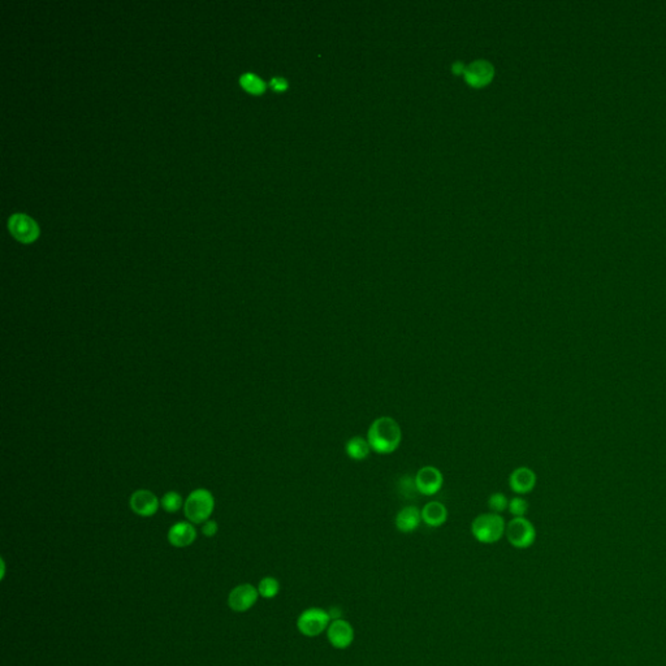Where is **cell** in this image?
Segmentation results:
<instances>
[{"label":"cell","instance_id":"6da1fadb","mask_svg":"<svg viewBox=\"0 0 666 666\" xmlns=\"http://www.w3.org/2000/svg\"><path fill=\"white\" fill-rule=\"evenodd\" d=\"M367 442L378 454L395 453L402 442V431L397 421L390 416L376 418L369 427Z\"/></svg>","mask_w":666,"mask_h":666},{"label":"cell","instance_id":"7a4b0ae2","mask_svg":"<svg viewBox=\"0 0 666 666\" xmlns=\"http://www.w3.org/2000/svg\"><path fill=\"white\" fill-rule=\"evenodd\" d=\"M506 531V523L497 513L479 514L471 523V534L482 544H494L501 540Z\"/></svg>","mask_w":666,"mask_h":666},{"label":"cell","instance_id":"3957f363","mask_svg":"<svg viewBox=\"0 0 666 666\" xmlns=\"http://www.w3.org/2000/svg\"><path fill=\"white\" fill-rule=\"evenodd\" d=\"M214 506L215 500L212 494L205 488H198L194 489L184 502V513L191 523L203 525L210 519V515L214 511Z\"/></svg>","mask_w":666,"mask_h":666},{"label":"cell","instance_id":"277c9868","mask_svg":"<svg viewBox=\"0 0 666 666\" xmlns=\"http://www.w3.org/2000/svg\"><path fill=\"white\" fill-rule=\"evenodd\" d=\"M331 622H332V618L329 615L328 610L318 608V606H312L303 610L297 620V629L303 636L316 638L323 632H327Z\"/></svg>","mask_w":666,"mask_h":666},{"label":"cell","instance_id":"5b68a950","mask_svg":"<svg viewBox=\"0 0 666 666\" xmlns=\"http://www.w3.org/2000/svg\"><path fill=\"white\" fill-rule=\"evenodd\" d=\"M505 537L514 548L527 549L531 545H534L537 540V530L525 517L513 518L506 525Z\"/></svg>","mask_w":666,"mask_h":666},{"label":"cell","instance_id":"8992f818","mask_svg":"<svg viewBox=\"0 0 666 666\" xmlns=\"http://www.w3.org/2000/svg\"><path fill=\"white\" fill-rule=\"evenodd\" d=\"M329 644L336 649H347L354 641L355 632L352 623L344 618L333 620L327 629Z\"/></svg>","mask_w":666,"mask_h":666},{"label":"cell","instance_id":"52a82bcc","mask_svg":"<svg viewBox=\"0 0 666 666\" xmlns=\"http://www.w3.org/2000/svg\"><path fill=\"white\" fill-rule=\"evenodd\" d=\"M9 232L21 243H33L39 236V228L34 220L25 214H15L9 217Z\"/></svg>","mask_w":666,"mask_h":666},{"label":"cell","instance_id":"ba28073f","mask_svg":"<svg viewBox=\"0 0 666 666\" xmlns=\"http://www.w3.org/2000/svg\"><path fill=\"white\" fill-rule=\"evenodd\" d=\"M416 485L418 492L424 496H433L440 492L444 485L442 471L435 466H424L416 473Z\"/></svg>","mask_w":666,"mask_h":666},{"label":"cell","instance_id":"9c48e42d","mask_svg":"<svg viewBox=\"0 0 666 666\" xmlns=\"http://www.w3.org/2000/svg\"><path fill=\"white\" fill-rule=\"evenodd\" d=\"M129 505L139 517H153L160 506V500L148 489H139L130 496Z\"/></svg>","mask_w":666,"mask_h":666},{"label":"cell","instance_id":"30bf717a","mask_svg":"<svg viewBox=\"0 0 666 666\" xmlns=\"http://www.w3.org/2000/svg\"><path fill=\"white\" fill-rule=\"evenodd\" d=\"M260 596L258 589L251 584H241L232 589L228 597V604L234 612H246L254 606Z\"/></svg>","mask_w":666,"mask_h":666},{"label":"cell","instance_id":"8fae6325","mask_svg":"<svg viewBox=\"0 0 666 666\" xmlns=\"http://www.w3.org/2000/svg\"><path fill=\"white\" fill-rule=\"evenodd\" d=\"M537 482L535 471L526 466L515 468L509 476L511 491L517 494H530L535 488Z\"/></svg>","mask_w":666,"mask_h":666},{"label":"cell","instance_id":"7c38bea8","mask_svg":"<svg viewBox=\"0 0 666 666\" xmlns=\"http://www.w3.org/2000/svg\"><path fill=\"white\" fill-rule=\"evenodd\" d=\"M494 67L487 61H475L465 70V78L471 87H482L494 77Z\"/></svg>","mask_w":666,"mask_h":666},{"label":"cell","instance_id":"4fadbf2b","mask_svg":"<svg viewBox=\"0 0 666 666\" xmlns=\"http://www.w3.org/2000/svg\"><path fill=\"white\" fill-rule=\"evenodd\" d=\"M197 531L191 522L174 523L168 531V542L176 548H185L194 543Z\"/></svg>","mask_w":666,"mask_h":666},{"label":"cell","instance_id":"5bb4252c","mask_svg":"<svg viewBox=\"0 0 666 666\" xmlns=\"http://www.w3.org/2000/svg\"><path fill=\"white\" fill-rule=\"evenodd\" d=\"M422 522V511L414 505H407L396 515V528L402 534L414 532Z\"/></svg>","mask_w":666,"mask_h":666},{"label":"cell","instance_id":"9a60e30c","mask_svg":"<svg viewBox=\"0 0 666 666\" xmlns=\"http://www.w3.org/2000/svg\"><path fill=\"white\" fill-rule=\"evenodd\" d=\"M448 519L447 506L439 501L427 502L422 509V522L428 527L437 528L442 526Z\"/></svg>","mask_w":666,"mask_h":666},{"label":"cell","instance_id":"2e32d148","mask_svg":"<svg viewBox=\"0 0 666 666\" xmlns=\"http://www.w3.org/2000/svg\"><path fill=\"white\" fill-rule=\"evenodd\" d=\"M346 456L353 461H364L370 456L371 447L362 436H354L345 444Z\"/></svg>","mask_w":666,"mask_h":666},{"label":"cell","instance_id":"e0dca14e","mask_svg":"<svg viewBox=\"0 0 666 666\" xmlns=\"http://www.w3.org/2000/svg\"><path fill=\"white\" fill-rule=\"evenodd\" d=\"M240 84L246 91H249L251 94H262L266 89L264 81L252 73H243L240 77Z\"/></svg>","mask_w":666,"mask_h":666},{"label":"cell","instance_id":"ac0fdd59","mask_svg":"<svg viewBox=\"0 0 666 666\" xmlns=\"http://www.w3.org/2000/svg\"><path fill=\"white\" fill-rule=\"evenodd\" d=\"M280 591V583L278 580L272 578V577H266L260 580L258 586V592L262 597L264 598H274L277 596Z\"/></svg>","mask_w":666,"mask_h":666},{"label":"cell","instance_id":"d6986e66","mask_svg":"<svg viewBox=\"0 0 666 666\" xmlns=\"http://www.w3.org/2000/svg\"><path fill=\"white\" fill-rule=\"evenodd\" d=\"M160 506L168 513H174V511H179L181 506H184L181 494L179 492H174V491L167 492L160 500Z\"/></svg>","mask_w":666,"mask_h":666},{"label":"cell","instance_id":"ffe728a7","mask_svg":"<svg viewBox=\"0 0 666 666\" xmlns=\"http://www.w3.org/2000/svg\"><path fill=\"white\" fill-rule=\"evenodd\" d=\"M488 508L492 511V513L500 514L502 511H506L509 508V500L506 499L505 494L501 492H496L489 496L488 499Z\"/></svg>","mask_w":666,"mask_h":666},{"label":"cell","instance_id":"44dd1931","mask_svg":"<svg viewBox=\"0 0 666 666\" xmlns=\"http://www.w3.org/2000/svg\"><path fill=\"white\" fill-rule=\"evenodd\" d=\"M508 511H511V515H514V518L525 517L528 511V502L523 497H514L509 501Z\"/></svg>","mask_w":666,"mask_h":666},{"label":"cell","instance_id":"7402d4cb","mask_svg":"<svg viewBox=\"0 0 666 666\" xmlns=\"http://www.w3.org/2000/svg\"><path fill=\"white\" fill-rule=\"evenodd\" d=\"M399 487H401V494H407L406 499H413V496L416 494H419L418 489H416V479L410 478V476H404L401 479V483H399Z\"/></svg>","mask_w":666,"mask_h":666},{"label":"cell","instance_id":"603a6c76","mask_svg":"<svg viewBox=\"0 0 666 666\" xmlns=\"http://www.w3.org/2000/svg\"><path fill=\"white\" fill-rule=\"evenodd\" d=\"M217 523L215 522V520H211V519H208V520H206V522L203 523V526H202V534H203L205 537H215V535H217Z\"/></svg>","mask_w":666,"mask_h":666},{"label":"cell","instance_id":"cb8c5ba5","mask_svg":"<svg viewBox=\"0 0 666 666\" xmlns=\"http://www.w3.org/2000/svg\"><path fill=\"white\" fill-rule=\"evenodd\" d=\"M271 87H272L274 90H276V91H283V90H286V87H288V82H286L284 78H272V79H271Z\"/></svg>","mask_w":666,"mask_h":666},{"label":"cell","instance_id":"d4e9b609","mask_svg":"<svg viewBox=\"0 0 666 666\" xmlns=\"http://www.w3.org/2000/svg\"><path fill=\"white\" fill-rule=\"evenodd\" d=\"M453 70H454L456 73H462V72L465 73V70H463V67H462V65H461L459 63H457V64H456V65L453 67Z\"/></svg>","mask_w":666,"mask_h":666}]
</instances>
